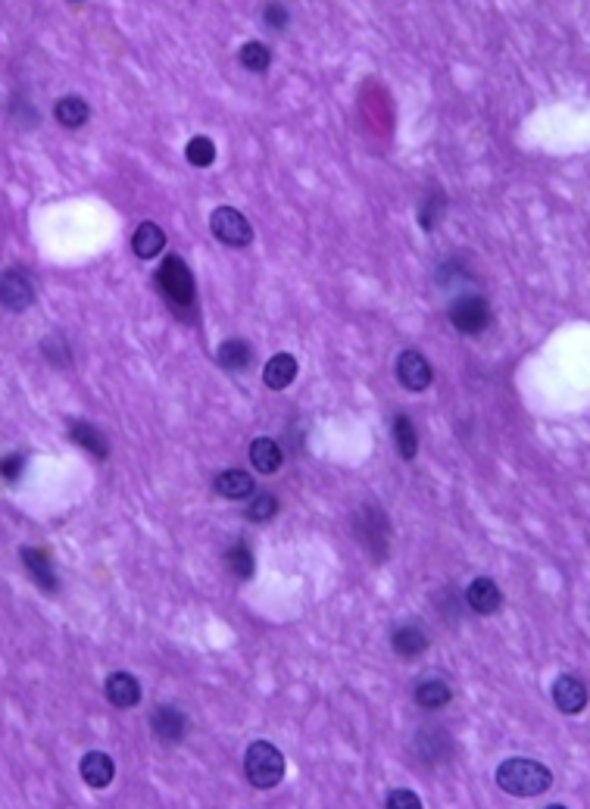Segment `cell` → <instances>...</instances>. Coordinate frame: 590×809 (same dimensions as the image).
Wrapping results in <instances>:
<instances>
[{
	"mask_svg": "<svg viewBox=\"0 0 590 809\" xmlns=\"http://www.w3.org/2000/svg\"><path fill=\"white\" fill-rule=\"evenodd\" d=\"M156 288L166 297V303L178 316L194 319V303H197V285H194V272L188 269L178 254L166 257L156 269Z\"/></svg>",
	"mask_w": 590,
	"mask_h": 809,
	"instance_id": "6da1fadb",
	"label": "cell"
},
{
	"mask_svg": "<svg viewBox=\"0 0 590 809\" xmlns=\"http://www.w3.org/2000/svg\"><path fill=\"white\" fill-rule=\"evenodd\" d=\"M497 784L512 797H541L553 784V772L537 760L512 756L497 766Z\"/></svg>",
	"mask_w": 590,
	"mask_h": 809,
	"instance_id": "7a4b0ae2",
	"label": "cell"
},
{
	"mask_svg": "<svg viewBox=\"0 0 590 809\" xmlns=\"http://www.w3.org/2000/svg\"><path fill=\"white\" fill-rule=\"evenodd\" d=\"M244 775H248L253 788L272 791L285 778V753L269 741H253L248 753H244Z\"/></svg>",
	"mask_w": 590,
	"mask_h": 809,
	"instance_id": "3957f363",
	"label": "cell"
},
{
	"mask_svg": "<svg viewBox=\"0 0 590 809\" xmlns=\"http://www.w3.org/2000/svg\"><path fill=\"white\" fill-rule=\"evenodd\" d=\"M210 232L226 247H248V244H253V226L235 206H216L210 216Z\"/></svg>",
	"mask_w": 590,
	"mask_h": 809,
	"instance_id": "277c9868",
	"label": "cell"
},
{
	"mask_svg": "<svg viewBox=\"0 0 590 809\" xmlns=\"http://www.w3.org/2000/svg\"><path fill=\"white\" fill-rule=\"evenodd\" d=\"M450 322L459 335H481L484 329L490 325V307L484 297L478 294H466L457 297L450 303Z\"/></svg>",
	"mask_w": 590,
	"mask_h": 809,
	"instance_id": "5b68a950",
	"label": "cell"
},
{
	"mask_svg": "<svg viewBox=\"0 0 590 809\" xmlns=\"http://www.w3.org/2000/svg\"><path fill=\"white\" fill-rule=\"evenodd\" d=\"M35 300V285L32 276L22 269H4L0 272V307L10 313H22Z\"/></svg>",
	"mask_w": 590,
	"mask_h": 809,
	"instance_id": "8992f818",
	"label": "cell"
},
{
	"mask_svg": "<svg viewBox=\"0 0 590 809\" xmlns=\"http://www.w3.org/2000/svg\"><path fill=\"white\" fill-rule=\"evenodd\" d=\"M394 373H397V382L403 384V388L413 391V394L428 391L431 382H435V369H431V362L425 360L419 351H403L397 356V366H394Z\"/></svg>",
	"mask_w": 590,
	"mask_h": 809,
	"instance_id": "52a82bcc",
	"label": "cell"
},
{
	"mask_svg": "<svg viewBox=\"0 0 590 809\" xmlns=\"http://www.w3.org/2000/svg\"><path fill=\"white\" fill-rule=\"evenodd\" d=\"M550 697H553V703H556V709L565 712V716H578V712H585V707H587L585 681H581L578 675H572V672L559 675V678L553 681Z\"/></svg>",
	"mask_w": 590,
	"mask_h": 809,
	"instance_id": "ba28073f",
	"label": "cell"
},
{
	"mask_svg": "<svg viewBox=\"0 0 590 809\" xmlns=\"http://www.w3.org/2000/svg\"><path fill=\"white\" fill-rule=\"evenodd\" d=\"M151 731L163 744H178V741H184V734H188V716H184L175 703H163L151 716Z\"/></svg>",
	"mask_w": 590,
	"mask_h": 809,
	"instance_id": "9c48e42d",
	"label": "cell"
},
{
	"mask_svg": "<svg viewBox=\"0 0 590 809\" xmlns=\"http://www.w3.org/2000/svg\"><path fill=\"white\" fill-rule=\"evenodd\" d=\"M466 604H469V610L478 615H494L500 606H503V591H500V584L494 582V578L481 575L466 588Z\"/></svg>",
	"mask_w": 590,
	"mask_h": 809,
	"instance_id": "30bf717a",
	"label": "cell"
},
{
	"mask_svg": "<svg viewBox=\"0 0 590 809\" xmlns=\"http://www.w3.org/2000/svg\"><path fill=\"white\" fill-rule=\"evenodd\" d=\"M103 691H107V700L116 709H132L141 703V685L132 672H113L103 685Z\"/></svg>",
	"mask_w": 590,
	"mask_h": 809,
	"instance_id": "8fae6325",
	"label": "cell"
},
{
	"mask_svg": "<svg viewBox=\"0 0 590 809\" xmlns=\"http://www.w3.org/2000/svg\"><path fill=\"white\" fill-rule=\"evenodd\" d=\"M19 556H22V566L28 569V575L35 578V584H38L41 591L54 594L59 588L57 573H54V562H50L47 553L38 551V547H22Z\"/></svg>",
	"mask_w": 590,
	"mask_h": 809,
	"instance_id": "7c38bea8",
	"label": "cell"
},
{
	"mask_svg": "<svg viewBox=\"0 0 590 809\" xmlns=\"http://www.w3.org/2000/svg\"><path fill=\"white\" fill-rule=\"evenodd\" d=\"M297 373H300V366H297L294 353H275L263 369V382H266V388H272V391H285V388H290V382L297 378Z\"/></svg>",
	"mask_w": 590,
	"mask_h": 809,
	"instance_id": "4fadbf2b",
	"label": "cell"
},
{
	"mask_svg": "<svg viewBox=\"0 0 590 809\" xmlns=\"http://www.w3.org/2000/svg\"><path fill=\"white\" fill-rule=\"evenodd\" d=\"M163 247H166V232H163L156 222H141L138 228H134L132 235V250L138 259H153L163 254Z\"/></svg>",
	"mask_w": 590,
	"mask_h": 809,
	"instance_id": "5bb4252c",
	"label": "cell"
},
{
	"mask_svg": "<svg viewBox=\"0 0 590 809\" xmlns=\"http://www.w3.org/2000/svg\"><path fill=\"white\" fill-rule=\"evenodd\" d=\"M79 772H81V778L91 784V788H107V784L113 782V775H116V762L110 760L107 753L91 751V753L81 756Z\"/></svg>",
	"mask_w": 590,
	"mask_h": 809,
	"instance_id": "9a60e30c",
	"label": "cell"
},
{
	"mask_svg": "<svg viewBox=\"0 0 590 809\" xmlns=\"http://www.w3.org/2000/svg\"><path fill=\"white\" fill-rule=\"evenodd\" d=\"M413 697H416V703H419L422 709H444L447 703L453 700V691H450V685H447L444 678H435V675L428 678V675H425V678L416 681Z\"/></svg>",
	"mask_w": 590,
	"mask_h": 809,
	"instance_id": "2e32d148",
	"label": "cell"
},
{
	"mask_svg": "<svg viewBox=\"0 0 590 809\" xmlns=\"http://www.w3.org/2000/svg\"><path fill=\"white\" fill-rule=\"evenodd\" d=\"M216 360H219V366L228 369V373H244V369L253 362V344L244 338H228L219 344Z\"/></svg>",
	"mask_w": 590,
	"mask_h": 809,
	"instance_id": "e0dca14e",
	"label": "cell"
},
{
	"mask_svg": "<svg viewBox=\"0 0 590 809\" xmlns=\"http://www.w3.org/2000/svg\"><path fill=\"white\" fill-rule=\"evenodd\" d=\"M213 488L216 494L226 497V500H244V497L253 494V475L244 469H226L216 475Z\"/></svg>",
	"mask_w": 590,
	"mask_h": 809,
	"instance_id": "ac0fdd59",
	"label": "cell"
},
{
	"mask_svg": "<svg viewBox=\"0 0 590 809\" xmlns=\"http://www.w3.org/2000/svg\"><path fill=\"white\" fill-rule=\"evenodd\" d=\"M391 647L400 659H419L425 650H428V635L416 625H400L397 632L391 635Z\"/></svg>",
	"mask_w": 590,
	"mask_h": 809,
	"instance_id": "d6986e66",
	"label": "cell"
},
{
	"mask_svg": "<svg viewBox=\"0 0 590 809\" xmlns=\"http://www.w3.org/2000/svg\"><path fill=\"white\" fill-rule=\"evenodd\" d=\"M54 116L63 129H81V125L91 119V107H88V100L79 98V94H66V98H59L54 103Z\"/></svg>",
	"mask_w": 590,
	"mask_h": 809,
	"instance_id": "ffe728a7",
	"label": "cell"
},
{
	"mask_svg": "<svg viewBox=\"0 0 590 809\" xmlns=\"http://www.w3.org/2000/svg\"><path fill=\"white\" fill-rule=\"evenodd\" d=\"M250 463L257 472L263 475H272L281 469V463H285V454H281L279 441H272V437H257V441L250 444Z\"/></svg>",
	"mask_w": 590,
	"mask_h": 809,
	"instance_id": "44dd1931",
	"label": "cell"
},
{
	"mask_svg": "<svg viewBox=\"0 0 590 809\" xmlns=\"http://www.w3.org/2000/svg\"><path fill=\"white\" fill-rule=\"evenodd\" d=\"M69 437L79 444V447H85L94 459H107L110 457L107 437H103L100 428L91 426V422H72V426H69Z\"/></svg>",
	"mask_w": 590,
	"mask_h": 809,
	"instance_id": "7402d4cb",
	"label": "cell"
},
{
	"mask_svg": "<svg viewBox=\"0 0 590 809\" xmlns=\"http://www.w3.org/2000/svg\"><path fill=\"white\" fill-rule=\"evenodd\" d=\"M394 444H397V454L400 459H416L419 454V435H416V426L409 415H394Z\"/></svg>",
	"mask_w": 590,
	"mask_h": 809,
	"instance_id": "603a6c76",
	"label": "cell"
},
{
	"mask_svg": "<svg viewBox=\"0 0 590 809\" xmlns=\"http://www.w3.org/2000/svg\"><path fill=\"white\" fill-rule=\"evenodd\" d=\"M226 569L237 578V582H250L253 573H257V562H253L250 547H248V544H235V547H228V553H226Z\"/></svg>",
	"mask_w": 590,
	"mask_h": 809,
	"instance_id": "cb8c5ba5",
	"label": "cell"
},
{
	"mask_svg": "<svg viewBox=\"0 0 590 809\" xmlns=\"http://www.w3.org/2000/svg\"><path fill=\"white\" fill-rule=\"evenodd\" d=\"M237 59H241V66L248 72H266L269 66H272V50L266 47L263 41H248L241 50H237Z\"/></svg>",
	"mask_w": 590,
	"mask_h": 809,
	"instance_id": "d4e9b609",
	"label": "cell"
},
{
	"mask_svg": "<svg viewBox=\"0 0 590 809\" xmlns=\"http://www.w3.org/2000/svg\"><path fill=\"white\" fill-rule=\"evenodd\" d=\"M184 157H188L191 166H197V169L213 166V163H216V144H213V138H206V135L191 138L188 147H184Z\"/></svg>",
	"mask_w": 590,
	"mask_h": 809,
	"instance_id": "484cf974",
	"label": "cell"
},
{
	"mask_svg": "<svg viewBox=\"0 0 590 809\" xmlns=\"http://www.w3.org/2000/svg\"><path fill=\"white\" fill-rule=\"evenodd\" d=\"M275 513H279V497L272 494H253L250 507H248V519L250 522H269Z\"/></svg>",
	"mask_w": 590,
	"mask_h": 809,
	"instance_id": "4316f807",
	"label": "cell"
},
{
	"mask_svg": "<svg viewBox=\"0 0 590 809\" xmlns=\"http://www.w3.org/2000/svg\"><path fill=\"white\" fill-rule=\"evenodd\" d=\"M385 806L387 809H422V797H419V793H413V791L397 788V791L387 793Z\"/></svg>",
	"mask_w": 590,
	"mask_h": 809,
	"instance_id": "83f0119b",
	"label": "cell"
},
{
	"mask_svg": "<svg viewBox=\"0 0 590 809\" xmlns=\"http://www.w3.org/2000/svg\"><path fill=\"white\" fill-rule=\"evenodd\" d=\"M22 469H26V454L0 457V478H4V481H19Z\"/></svg>",
	"mask_w": 590,
	"mask_h": 809,
	"instance_id": "f1b7e54d",
	"label": "cell"
},
{
	"mask_svg": "<svg viewBox=\"0 0 590 809\" xmlns=\"http://www.w3.org/2000/svg\"><path fill=\"white\" fill-rule=\"evenodd\" d=\"M263 19H266V26H272V28H279V32H281V28L288 26V10L281 4H269Z\"/></svg>",
	"mask_w": 590,
	"mask_h": 809,
	"instance_id": "f546056e",
	"label": "cell"
}]
</instances>
